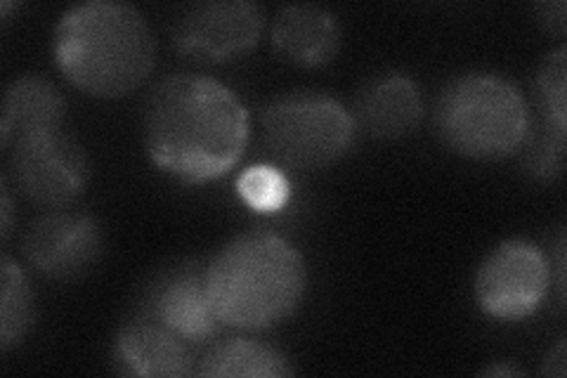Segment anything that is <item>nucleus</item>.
I'll use <instances>...</instances> for the list:
<instances>
[{
  "mask_svg": "<svg viewBox=\"0 0 567 378\" xmlns=\"http://www.w3.org/2000/svg\"><path fill=\"white\" fill-rule=\"evenodd\" d=\"M251 119L233 88L204 74H171L145 106V145L154 164L183 185L233 171L246 152Z\"/></svg>",
  "mask_w": 567,
  "mask_h": 378,
  "instance_id": "1",
  "label": "nucleus"
},
{
  "mask_svg": "<svg viewBox=\"0 0 567 378\" xmlns=\"http://www.w3.org/2000/svg\"><path fill=\"white\" fill-rule=\"evenodd\" d=\"M52 60L83 93L123 98L152 74L156 39L135 6L87 0L60 17L52 33Z\"/></svg>",
  "mask_w": 567,
  "mask_h": 378,
  "instance_id": "2",
  "label": "nucleus"
},
{
  "mask_svg": "<svg viewBox=\"0 0 567 378\" xmlns=\"http://www.w3.org/2000/svg\"><path fill=\"white\" fill-rule=\"evenodd\" d=\"M206 282L223 324L262 331L291 317L303 303L308 263L281 234L248 229L206 263Z\"/></svg>",
  "mask_w": 567,
  "mask_h": 378,
  "instance_id": "3",
  "label": "nucleus"
},
{
  "mask_svg": "<svg viewBox=\"0 0 567 378\" xmlns=\"http://www.w3.org/2000/svg\"><path fill=\"white\" fill-rule=\"evenodd\" d=\"M435 131L466 159L496 161L525 147L532 116L523 90L492 71L452 79L435 104Z\"/></svg>",
  "mask_w": 567,
  "mask_h": 378,
  "instance_id": "4",
  "label": "nucleus"
},
{
  "mask_svg": "<svg viewBox=\"0 0 567 378\" xmlns=\"http://www.w3.org/2000/svg\"><path fill=\"white\" fill-rule=\"evenodd\" d=\"M265 145L279 164L293 171H319L352 147V112L319 90H296L275 98L262 112Z\"/></svg>",
  "mask_w": 567,
  "mask_h": 378,
  "instance_id": "5",
  "label": "nucleus"
},
{
  "mask_svg": "<svg viewBox=\"0 0 567 378\" xmlns=\"http://www.w3.org/2000/svg\"><path fill=\"white\" fill-rule=\"evenodd\" d=\"M10 150V177L29 202L64 208L76 202L91 180V159L64 125L17 137Z\"/></svg>",
  "mask_w": 567,
  "mask_h": 378,
  "instance_id": "6",
  "label": "nucleus"
},
{
  "mask_svg": "<svg viewBox=\"0 0 567 378\" xmlns=\"http://www.w3.org/2000/svg\"><path fill=\"white\" fill-rule=\"evenodd\" d=\"M551 258L527 239H506L475 275V300L494 319H525L539 310L551 286Z\"/></svg>",
  "mask_w": 567,
  "mask_h": 378,
  "instance_id": "7",
  "label": "nucleus"
},
{
  "mask_svg": "<svg viewBox=\"0 0 567 378\" xmlns=\"http://www.w3.org/2000/svg\"><path fill=\"white\" fill-rule=\"evenodd\" d=\"M265 17L251 0H204L189 6L173 27L177 52L206 64L229 62L251 50Z\"/></svg>",
  "mask_w": 567,
  "mask_h": 378,
  "instance_id": "8",
  "label": "nucleus"
},
{
  "mask_svg": "<svg viewBox=\"0 0 567 378\" xmlns=\"http://www.w3.org/2000/svg\"><path fill=\"white\" fill-rule=\"evenodd\" d=\"M104 237L87 213L52 208L35 218L24 234V258L35 273L69 282L79 279L100 260Z\"/></svg>",
  "mask_w": 567,
  "mask_h": 378,
  "instance_id": "9",
  "label": "nucleus"
},
{
  "mask_svg": "<svg viewBox=\"0 0 567 378\" xmlns=\"http://www.w3.org/2000/svg\"><path fill=\"white\" fill-rule=\"evenodd\" d=\"M142 310L164 321L192 346L206 344L223 327L208 294L204 263H185L164 273L150 286Z\"/></svg>",
  "mask_w": 567,
  "mask_h": 378,
  "instance_id": "10",
  "label": "nucleus"
},
{
  "mask_svg": "<svg viewBox=\"0 0 567 378\" xmlns=\"http://www.w3.org/2000/svg\"><path fill=\"white\" fill-rule=\"evenodd\" d=\"M189 340L142 310L123 324L114 340V365L121 374L183 378L197 371Z\"/></svg>",
  "mask_w": 567,
  "mask_h": 378,
  "instance_id": "11",
  "label": "nucleus"
},
{
  "mask_svg": "<svg viewBox=\"0 0 567 378\" xmlns=\"http://www.w3.org/2000/svg\"><path fill=\"white\" fill-rule=\"evenodd\" d=\"M423 116V95L419 83L388 71L367 81L354 100V125L369 137L398 140L410 135Z\"/></svg>",
  "mask_w": 567,
  "mask_h": 378,
  "instance_id": "12",
  "label": "nucleus"
},
{
  "mask_svg": "<svg viewBox=\"0 0 567 378\" xmlns=\"http://www.w3.org/2000/svg\"><path fill=\"white\" fill-rule=\"evenodd\" d=\"M272 43L298 67H322L341 50V24L324 6L293 3L277 12Z\"/></svg>",
  "mask_w": 567,
  "mask_h": 378,
  "instance_id": "13",
  "label": "nucleus"
},
{
  "mask_svg": "<svg viewBox=\"0 0 567 378\" xmlns=\"http://www.w3.org/2000/svg\"><path fill=\"white\" fill-rule=\"evenodd\" d=\"M66 116V100L60 90L43 76L14 79L3 95L0 114V140L8 150L17 137L62 129Z\"/></svg>",
  "mask_w": 567,
  "mask_h": 378,
  "instance_id": "14",
  "label": "nucleus"
},
{
  "mask_svg": "<svg viewBox=\"0 0 567 378\" xmlns=\"http://www.w3.org/2000/svg\"><path fill=\"white\" fill-rule=\"evenodd\" d=\"M194 374L210 378H281L293 376L296 369L291 359L270 344H262V340L254 338H227L210 346L197 359V371Z\"/></svg>",
  "mask_w": 567,
  "mask_h": 378,
  "instance_id": "15",
  "label": "nucleus"
},
{
  "mask_svg": "<svg viewBox=\"0 0 567 378\" xmlns=\"http://www.w3.org/2000/svg\"><path fill=\"white\" fill-rule=\"evenodd\" d=\"M0 282V346L12 350L33 327L35 305L27 273L10 256H3Z\"/></svg>",
  "mask_w": 567,
  "mask_h": 378,
  "instance_id": "16",
  "label": "nucleus"
},
{
  "mask_svg": "<svg viewBox=\"0 0 567 378\" xmlns=\"http://www.w3.org/2000/svg\"><path fill=\"white\" fill-rule=\"evenodd\" d=\"M565 79H567V52L565 48H558L554 52H548L537 71L535 95H537L539 121L554 125L556 131H563V133L567 131Z\"/></svg>",
  "mask_w": 567,
  "mask_h": 378,
  "instance_id": "17",
  "label": "nucleus"
},
{
  "mask_svg": "<svg viewBox=\"0 0 567 378\" xmlns=\"http://www.w3.org/2000/svg\"><path fill=\"white\" fill-rule=\"evenodd\" d=\"M237 192L248 208H254L258 213H275L287 206L291 196V185L281 168L270 164H256L248 166L239 175Z\"/></svg>",
  "mask_w": 567,
  "mask_h": 378,
  "instance_id": "18",
  "label": "nucleus"
},
{
  "mask_svg": "<svg viewBox=\"0 0 567 378\" xmlns=\"http://www.w3.org/2000/svg\"><path fill=\"white\" fill-rule=\"evenodd\" d=\"M525 168L532 177L551 183L565 171V133L544 121L529 129L525 142Z\"/></svg>",
  "mask_w": 567,
  "mask_h": 378,
  "instance_id": "19",
  "label": "nucleus"
},
{
  "mask_svg": "<svg viewBox=\"0 0 567 378\" xmlns=\"http://www.w3.org/2000/svg\"><path fill=\"white\" fill-rule=\"evenodd\" d=\"M565 12H567V6L563 3V0H556V3H542V6H537V20L546 31L563 35L565 33Z\"/></svg>",
  "mask_w": 567,
  "mask_h": 378,
  "instance_id": "20",
  "label": "nucleus"
},
{
  "mask_svg": "<svg viewBox=\"0 0 567 378\" xmlns=\"http://www.w3.org/2000/svg\"><path fill=\"white\" fill-rule=\"evenodd\" d=\"M544 376H554V378H563L565 376V338H558V344L548 350L544 367H542Z\"/></svg>",
  "mask_w": 567,
  "mask_h": 378,
  "instance_id": "21",
  "label": "nucleus"
},
{
  "mask_svg": "<svg viewBox=\"0 0 567 378\" xmlns=\"http://www.w3.org/2000/svg\"><path fill=\"white\" fill-rule=\"evenodd\" d=\"M556 286H558V300H565V234H558L556 242Z\"/></svg>",
  "mask_w": 567,
  "mask_h": 378,
  "instance_id": "22",
  "label": "nucleus"
},
{
  "mask_svg": "<svg viewBox=\"0 0 567 378\" xmlns=\"http://www.w3.org/2000/svg\"><path fill=\"white\" fill-rule=\"evenodd\" d=\"M3 242L8 244L10 232H12V196H10V187L8 180H3Z\"/></svg>",
  "mask_w": 567,
  "mask_h": 378,
  "instance_id": "23",
  "label": "nucleus"
},
{
  "mask_svg": "<svg viewBox=\"0 0 567 378\" xmlns=\"http://www.w3.org/2000/svg\"><path fill=\"white\" fill-rule=\"evenodd\" d=\"M483 376H523V369L511 362H494L483 369Z\"/></svg>",
  "mask_w": 567,
  "mask_h": 378,
  "instance_id": "24",
  "label": "nucleus"
}]
</instances>
